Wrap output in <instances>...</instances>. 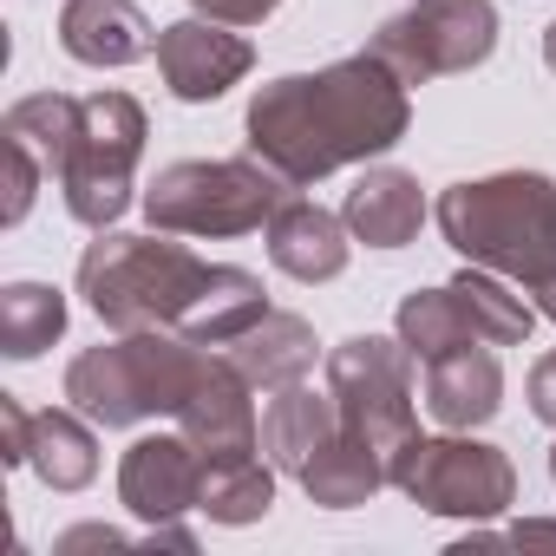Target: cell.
<instances>
[{
    "instance_id": "14",
    "label": "cell",
    "mask_w": 556,
    "mask_h": 556,
    "mask_svg": "<svg viewBox=\"0 0 556 556\" xmlns=\"http://www.w3.org/2000/svg\"><path fill=\"white\" fill-rule=\"evenodd\" d=\"M497 406H504V367L484 341L426 361V413L445 432H471V426L497 419Z\"/></svg>"
},
{
    "instance_id": "10",
    "label": "cell",
    "mask_w": 556,
    "mask_h": 556,
    "mask_svg": "<svg viewBox=\"0 0 556 556\" xmlns=\"http://www.w3.org/2000/svg\"><path fill=\"white\" fill-rule=\"evenodd\" d=\"M118 504L144 523H177L184 510H203V452L184 432L131 439L118 458Z\"/></svg>"
},
{
    "instance_id": "15",
    "label": "cell",
    "mask_w": 556,
    "mask_h": 556,
    "mask_svg": "<svg viewBox=\"0 0 556 556\" xmlns=\"http://www.w3.org/2000/svg\"><path fill=\"white\" fill-rule=\"evenodd\" d=\"M348 223L308 197H289L282 210L268 216V262L295 275V282H334V275L348 268Z\"/></svg>"
},
{
    "instance_id": "26",
    "label": "cell",
    "mask_w": 556,
    "mask_h": 556,
    "mask_svg": "<svg viewBox=\"0 0 556 556\" xmlns=\"http://www.w3.org/2000/svg\"><path fill=\"white\" fill-rule=\"evenodd\" d=\"M0 151H8V223H27V210H34V197H40V177H47V164L21 144V138H0Z\"/></svg>"
},
{
    "instance_id": "17",
    "label": "cell",
    "mask_w": 556,
    "mask_h": 556,
    "mask_svg": "<svg viewBox=\"0 0 556 556\" xmlns=\"http://www.w3.org/2000/svg\"><path fill=\"white\" fill-rule=\"evenodd\" d=\"M341 223H348L354 242H367V249H406V242L419 236V223H426L419 177L400 170V164H374V170L348 190Z\"/></svg>"
},
{
    "instance_id": "6",
    "label": "cell",
    "mask_w": 556,
    "mask_h": 556,
    "mask_svg": "<svg viewBox=\"0 0 556 556\" xmlns=\"http://www.w3.org/2000/svg\"><path fill=\"white\" fill-rule=\"evenodd\" d=\"M151 118L131 92H86L73 138L60 151V197L66 216L86 229H112L131 210V184H138V157H144Z\"/></svg>"
},
{
    "instance_id": "20",
    "label": "cell",
    "mask_w": 556,
    "mask_h": 556,
    "mask_svg": "<svg viewBox=\"0 0 556 556\" xmlns=\"http://www.w3.org/2000/svg\"><path fill=\"white\" fill-rule=\"evenodd\" d=\"M321 510H354V504H367L380 484H387V458L367 445V439H354L348 426L302 465V478H295Z\"/></svg>"
},
{
    "instance_id": "12",
    "label": "cell",
    "mask_w": 556,
    "mask_h": 556,
    "mask_svg": "<svg viewBox=\"0 0 556 556\" xmlns=\"http://www.w3.org/2000/svg\"><path fill=\"white\" fill-rule=\"evenodd\" d=\"M255 387L216 354L203 387L190 393V406L177 413V432L203 452V465H229V458H255L262 452V419H255Z\"/></svg>"
},
{
    "instance_id": "19",
    "label": "cell",
    "mask_w": 556,
    "mask_h": 556,
    "mask_svg": "<svg viewBox=\"0 0 556 556\" xmlns=\"http://www.w3.org/2000/svg\"><path fill=\"white\" fill-rule=\"evenodd\" d=\"M27 465L40 471L47 491H86V484L99 478V439H92V419H86L79 406H47V413H34Z\"/></svg>"
},
{
    "instance_id": "23",
    "label": "cell",
    "mask_w": 556,
    "mask_h": 556,
    "mask_svg": "<svg viewBox=\"0 0 556 556\" xmlns=\"http://www.w3.org/2000/svg\"><path fill=\"white\" fill-rule=\"evenodd\" d=\"M268 504H275V465H268V452L229 458V465H203V517L210 523L242 530V523H262Z\"/></svg>"
},
{
    "instance_id": "24",
    "label": "cell",
    "mask_w": 556,
    "mask_h": 556,
    "mask_svg": "<svg viewBox=\"0 0 556 556\" xmlns=\"http://www.w3.org/2000/svg\"><path fill=\"white\" fill-rule=\"evenodd\" d=\"M393 334L413 348V361H439V354H452V348H471V341H478L452 282H445V289H413V295L400 302V315H393Z\"/></svg>"
},
{
    "instance_id": "8",
    "label": "cell",
    "mask_w": 556,
    "mask_h": 556,
    "mask_svg": "<svg viewBox=\"0 0 556 556\" xmlns=\"http://www.w3.org/2000/svg\"><path fill=\"white\" fill-rule=\"evenodd\" d=\"M328 393L341 406V426L354 439H367L387 465L393 452L419 432V413H413V348L393 334H354L328 354Z\"/></svg>"
},
{
    "instance_id": "3",
    "label": "cell",
    "mask_w": 556,
    "mask_h": 556,
    "mask_svg": "<svg viewBox=\"0 0 556 556\" xmlns=\"http://www.w3.org/2000/svg\"><path fill=\"white\" fill-rule=\"evenodd\" d=\"M432 216L465 262L497 268L523 295L556 289V184L543 170H497L452 184Z\"/></svg>"
},
{
    "instance_id": "16",
    "label": "cell",
    "mask_w": 556,
    "mask_h": 556,
    "mask_svg": "<svg viewBox=\"0 0 556 556\" xmlns=\"http://www.w3.org/2000/svg\"><path fill=\"white\" fill-rule=\"evenodd\" d=\"M255 393H275V387H295V380H308L315 374V354H321V341H315V328L302 321V315H282V308H268L255 328H242L229 348H216Z\"/></svg>"
},
{
    "instance_id": "30",
    "label": "cell",
    "mask_w": 556,
    "mask_h": 556,
    "mask_svg": "<svg viewBox=\"0 0 556 556\" xmlns=\"http://www.w3.org/2000/svg\"><path fill=\"white\" fill-rule=\"evenodd\" d=\"M60 549H125V536H118V530H105V523H86V530H66V536H60Z\"/></svg>"
},
{
    "instance_id": "4",
    "label": "cell",
    "mask_w": 556,
    "mask_h": 556,
    "mask_svg": "<svg viewBox=\"0 0 556 556\" xmlns=\"http://www.w3.org/2000/svg\"><path fill=\"white\" fill-rule=\"evenodd\" d=\"M216 348H197L170 328H144V334H118L105 348H86L73 367H66V400L105 426V432H125V426H144L157 413H184L190 393L203 387Z\"/></svg>"
},
{
    "instance_id": "32",
    "label": "cell",
    "mask_w": 556,
    "mask_h": 556,
    "mask_svg": "<svg viewBox=\"0 0 556 556\" xmlns=\"http://www.w3.org/2000/svg\"><path fill=\"white\" fill-rule=\"evenodd\" d=\"M543 66L556 73V21H549V34H543Z\"/></svg>"
},
{
    "instance_id": "33",
    "label": "cell",
    "mask_w": 556,
    "mask_h": 556,
    "mask_svg": "<svg viewBox=\"0 0 556 556\" xmlns=\"http://www.w3.org/2000/svg\"><path fill=\"white\" fill-rule=\"evenodd\" d=\"M549 484H556V445H549Z\"/></svg>"
},
{
    "instance_id": "13",
    "label": "cell",
    "mask_w": 556,
    "mask_h": 556,
    "mask_svg": "<svg viewBox=\"0 0 556 556\" xmlns=\"http://www.w3.org/2000/svg\"><path fill=\"white\" fill-rule=\"evenodd\" d=\"M157 34L138 0H66L60 14V47L79 66H138L157 53Z\"/></svg>"
},
{
    "instance_id": "18",
    "label": "cell",
    "mask_w": 556,
    "mask_h": 556,
    "mask_svg": "<svg viewBox=\"0 0 556 556\" xmlns=\"http://www.w3.org/2000/svg\"><path fill=\"white\" fill-rule=\"evenodd\" d=\"M334 432H341V406H334L328 387L315 393L308 380H295V387H275V400L262 406V452H268L275 471H289V478H302V465Z\"/></svg>"
},
{
    "instance_id": "5",
    "label": "cell",
    "mask_w": 556,
    "mask_h": 556,
    "mask_svg": "<svg viewBox=\"0 0 556 556\" xmlns=\"http://www.w3.org/2000/svg\"><path fill=\"white\" fill-rule=\"evenodd\" d=\"M289 177H275L255 151L249 157H184V164H164L144 190V216L151 229H170V236H249V229H268V216L289 203Z\"/></svg>"
},
{
    "instance_id": "27",
    "label": "cell",
    "mask_w": 556,
    "mask_h": 556,
    "mask_svg": "<svg viewBox=\"0 0 556 556\" xmlns=\"http://www.w3.org/2000/svg\"><path fill=\"white\" fill-rule=\"evenodd\" d=\"M197 14H210V21H223V27H262L282 0H190Z\"/></svg>"
},
{
    "instance_id": "22",
    "label": "cell",
    "mask_w": 556,
    "mask_h": 556,
    "mask_svg": "<svg viewBox=\"0 0 556 556\" xmlns=\"http://www.w3.org/2000/svg\"><path fill=\"white\" fill-rule=\"evenodd\" d=\"M66 334V295L47 282H14L0 289V354L8 361H40Z\"/></svg>"
},
{
    "instance_id": "9",
    "label": "cell",
    "mask_w": 556,
    "mask_h": 556,
    "mask_svg": "<svg viewBox=\"0 0 556 556\" xmlns=\"http://www.w3.org/2000/svg\"><path fill=\"white\" fill-rule=\"evenodd\" d=\"M497 47V8L491 0H413L406 14H393L374 34V53L406 79H445V73H471L484 66Z\"/></svg>"
},
{
    "instance_id": "7",
    "label": "cell",
    "mask_w": 556,
    "mask_h": 556,
    "mask_svg": "<svg viewBox=\"0 0 556 556\" xmlns=\"http://www.w3.org/2000/svg\"><path fill=\"white\" fill-rule=\"evenodd\" d=\"M387 484H400L419 510L465 517V523L504 517L517 504V465H510V452L491 445V439H471V432H445V439L413 432L393 452Z\"/></svg>"
},
{
    "instance_id": "21",
    "label": "cell",
    "mask_w": 556,
    "mask_h": 556,
    "mask_svg": "<svg viewBox=\"0 0 556 556\" xmlns=\"http://www.w3.org/2000/svg\"><path fill=\"white\" fill-rule=\"evenodd\" d=\"M452 289H458L465 321H471V334H478L484 348H523V341H530L536 308H530L517 289H504L497 268H478V262H471L465 275H452Z\"/></svg>"
},
{
    "instance_id": "31",
    "label": "cell",
    "mask_w": 556,
    "mask_h": 556,
    "mask_svg": "<svg viewBox=\"0 0 556 556\" xmlns=\"http://www.w3.org/2000/svg\"><path fill=\"white\" fill-rule=\"evenodd\" d=\"M510 536H517V543H556V523H536V517H523Z\"/></svg>"
},
{
    "instance_id": "29",
    "label": "cell",
    "mask_w": 556,
    "mask_h": 556,
    "mask_svg": "<svg viewBox=\"0 0 556 556\" xmlns=\"http://www.w3.org/2000/svg\"><path fill=\"white\" fill-rule=\"evenodd\" d=\"M523 393H530V413H536L543 426H556V354H543V361L530 367V387H523Z\"/></svg>"
},
{
    "instance_id": "2",
    "label": "cell",
    "mask_w": 556,
    "mask_h": 556,
    "mask_svg": "<svg viewBox=\"0 0 556 556\" xmlns=\"http://www.w3.org/2000/svg\"><path fill=\"white\" fill-rule=\"evenodd\" d=\"M79 295L112 334L170 328L197 348H229L242 328L268 315L262 275L236 262H203L184 242H170V229L157 236L99 229V242H86L79 255Z\"/></svg>"
},
{
    "instance_id": "28",
    "label": "cell",
    "mask_w": 556,
    "mask_h": 556,
    "mask_svg": "<svg viewBox=\"0 0 556 556\" xmlns=\"http://www.w3.org/2000/svg\"><path fill=\"white\" fill-rule=\"evenodd\" d=\"M0 432H8V465H27V439H34V413L14 400V393H0Z\"/></svg>"
},
{
    "instance_id": "25",
    "label": "cell",
    "mask_w": 556,
    "mask_h": 556,
    "mask_svg": "<svg viewBox=\"0 0 556 556\" xmlns=\"http://www.w3.org/2000/svg\"><path fill=\"white\" fill-rule=\"evenodd\" d=\"M73 118H79V99H66V92H34V99H14V105H8L0 138H21V144L47 164V177H53V170H60V151H66V138H73Z\"/></svg>"
},
{
    "instance_id": "1",
    "label": "cell",
    "mask_w": 556,
    "mask_h": 556,
    "mask_svg": "<svg viewBox=\"0 0 556 556\" xmlns=\"http://www.w3.org/2000/svg\"><path fill=\"white\" fill-rule=\"evenodd\" d=\"M413 125V99L406 79L367 47L354 60H334L321 73H289V79H268L249 99V151L289 177L295 190L348 170V164H374L387 157Z\"/></svg>"
},
{
    "instance_id": "11",
    "label": "cell",
    "mask_w": 556,
    "mask_h": 556,
    "mask_svg": "<svg viewBox=\"0 0 556 556\" xmlns=\"http://www.w3.org/2000/svg\"><path fill=\"white\" fill-rule=\"evenodd\" d=\"M249 66H255V47L242 34H229L223 21H210V14L177 21V27L157 34V73H164L170 99H184V105L223 99L236 79H249Z\"/></svg>"
}]
</instances>
